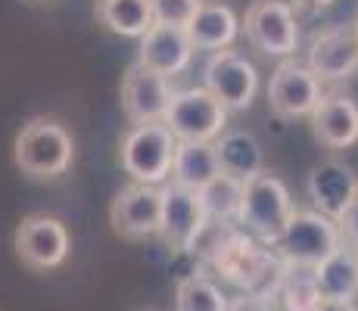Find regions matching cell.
Instances as JSON below:
<instances>
[{"label":"cell","instance_id":"21","mask_svg":"<svg viewBox=\"0 0 358 311\" xmlns=\"http://www.w3.org/2000/svg\"><path fill=\"white\" fill-rule=\"evenodd\" d=\"M218 150V162H222V171L231 178H240V181H250L265 171V156H262V143L250 131H224L215 140Z\"/></svg>","mask_w":358,"mask_h":311},{"label":"cell","instance_id":"25","mask_svg":"<svg viewBox=\"0 0 358 311\" xmlns=\"http://www.w3.org/2000/svg\"><path fill=\"white\" fill-rule=\"evenodd\" d=\"M199 199H203L209 218H215V221H237L240 218V205H243V181L222 171L215 181H209L203 190H199Z\"/></svg>","mask_w":358,"mask_h":311},{"label":"cell","instance_id":"7","mask_svg":"<svg viewBox=\"0 0 358 311\" xmlns=\"http://www.w3.org/2000/svg\"><path fill=\"white\" fill-rule=\"evenodd\" d=\"M165 124L178 140H212L224 134L228 128V109L222 100H215L206 87H187V91H175V100L169 106Z\"/></svg>","mask_w":358,"mask_h":311},{"label":"cell","instance_id":"30","mask_svg":"<svg viewBox=\"0 0 358 311\" xmlns=\"http://www.w3.org/2000/svg\"><path fill=\"white\" fill-rule=\"evenodd\" d=\"M334 0H296V6L299 10H324V6H330Z\"/></svg>","mask_w":358,"mask_h":311},{"label":"cell","instance_id":"23","mask_svg":"<svg viewBox=\"0 0 358 311\" xmlns=\"http://www.w3.org/2000/svg\"><path fill=\"white\" fill-rule=\"evenodd\" d=\"M274 296L284 302L287 311H315L321 305V289L315 283L312 268H299V265L284 268V277H280Z\"/></svg>","mask_w":358,"mask_h":311},{"label":"cell","instance_id":"19","mask_svg":"<svg viewBox=\"0 0 358 311\" xmlns=\"http://www.w3.org/2000/svg\"><path fill=\"white\" fill-rule=\"evenodd\" d=\"M222 175L218 150L212 140H178L175 162H171V184L203 190L209 181Z\"/></svg>","mask_w":358,"mask_h":311},{"label":"cell","instance_id":"24","mask_svg":"<svg viewBox=\"0 0 358 311\" xmlns=\"http://www.w3.org/2000/svg\"><path fill=\"white\" fill-rule=\"evenodd\" d=\"M231 302L206 274H190L178 280L175 289V311H228Z\"/></svg>","mask_w":358,"mask_h":311},{"label":"cell","instance_id":"1","mask_svg":"<svg viewBox=\"0 0 358 311\" xmlns=\"http://www.w3.org/2000/svg\"><path fill=\"white\" fill-rule=\"evenodd\" d=\"M212 265L234 287L246 289L252 296H265V299H271L278 293V283L287 268L278 252L259 246L246 233H234V231L224 233L218 249L212 252Z\"/></svg>","mask_w":358,"mask_h":311},{"label":"cell","instance_id":"31","mask_svg":"<svg viewBox=\"0 0 358 311\" xmlns=\"http://www.w3.org/2000/svg\"><path fill=\"white\" fill-rule=\"evenodd\" d=\"M355 31H358V19H355Z\"/></svg>","mask_w":358,"mask_h":311},{"label":"cell","instance_id":"11","mask_svg":"<svg viewBox=\"0 0 358 311\" xmlns=\"http://www.w3.org/2000/svg\"><path fill=\"white\" fill-rule=\"evenodd\" d=\"M324 100L321 94V78L308 66L296 59H284L271 75L268 85V106L280 119H312L318 103Z\"/></svg>","mask_w":358,"mask_h":311},{"label":"cell","instance_id":"9","mask_svg":"<svg viewBox=\"0 0 358 311\" xmlns=\"http://www.w3.org/2000/svg\"><path fill=\"white\" fill-rule=\"evenodd\" d=\"M206 224H209V212H206L199 190L181 184H162V243L171 252H194L196 240L203 237Z\"/></svg>","mask_w":358,"mask_h":311},{"label":"cell","instance_id":"28","mask_svg":"<svg viewBox=\"0 0 358 311\" xmlns=\"http://www.w3.org/2000/svg\"><path fill=\"white\" fill-rule=\"evenodd\" d=\"M228 311H274L271 299H265V296H252V293H243L240 299L231 302Z\"/></svg>","mask_w":358,"mask_h":311},{"label":"cell","instance_id":"26","mask_svg":"<svg viewBox=\"0 0 358 311\" xmlns=\"http://www.w3.org/2000/svg\"><path fill=\"white\" fill-rule=\"evenodd\" d=\"M153 3V19L162 25H184L187 29L190 19L196 16L203 0H150Z\"/></svg>","mask_w":358,"mask_h":311},{"label":"cell","instance_id":"20","mask_svg":"<svg viewBox=\"0 0 358 311\" xmlns=\"http://www.w3.org/2000/svg\"><path fill=\"white\" fill-rule=\"evenodd\" d=\"M312 274L321 289V299L352 302L358 296V249H336L330 259H324L318 268H312Z\"/></svg>","mask_w":358,"mask_h":311},{"label":"cell","instance_id":"15","mask_svg":"<svg viewBox=\"0 0 358 311\" xmlns=\"http://www.w3.org/2000/svg\"><path fill=\"white\" fill-rule=\"evenodd\" d=\"M308 199L318 212H324L327 218L340 221L343 212L352 205V199L358 196V175L349 168L346 162H336V159H324L308 171L306 181Z\"/></svg>","mask_w":358,"mask_h":311},{"label":"cell","instance_id":"18","mask_svg":"<svg viewBox=\"0 0 358 311\" xmlns=\"http://www.w3.org/2000/svg\"><path fill=\"white\" fill-rule=\"evenodd\" d=\"M187 34L194 41V50H228L240 34V22L234 16V10L228 3H218V0H203L196 10V16L190 19Z\"/></svg>","mask_w":358,"mask_h":311},{"label":"cell","instance_id":"8","mask_svg":"<svg viewBox=\"0 0 358 311\" xmlns=\"http://www.w3.org/2000/svg\"><path fill=\"white\" fill-rule=\"evenodd\" d=\"M203 78H206V91L215 100H222V106L228 113H243L256 100V91H259L256 66L243 53L231 50V47L212 53L203 68Z\"/></svg>","mask_w":358,"mask_h":311},{"label":"cell","instance_id":"22","mask_svg":"<svg viewBox=\"0 0 358 311\" xmlns=\"http://www.w3.org/2000/svg\"><path fill=\"white\" fill-rule=\"evenodd\" d=\"M94 16L106 31L122 38H143L156 25L150 0H97Z\"/></svg>","mask_w":358,"mask_h":311},{"label":"cell","instance_id":"14","mask_svg":"<svg viewBox=\"0 0 358 311\" xmlns=\"http://www.w3.org/2000/svg\"><path fill=\"white\" fill-rule=\"evenodd\" d=\"M308 68L321 81H346L358 72V31L355 25H330L318 31L308 47Z\"/></svg>","mask_w":358,"mask_h":311},{"label":"cell","instance_id":"6","mask_svg":"<svg viewBox=\"0 0 358 311\" xmlns=\"http://www.w3.org/2000/svg\"><path fill=\"white\" fill-rule=\"evenodd\" d=\"M243 31L250 44L265 57L290 59L299 44L296 6L287 0H252L243 16Z\"/></svg>","mask_w":358,"mask_h":311},{"label":"cell","instance_id":"2","mask_svg":"<svg viewBox=\"0 0 358 311\" xmlns=\"http://www.w3.org/2000/svg\"><path fill=\"white\" fill-rule=\"evenodd\" d=\"M72 159H75L72 134L57 119H44V115L25 122L22 131L16 134V143H13L16 168L29 178H38V181H50V178L66 175Z\"/></svg>","mask_w":358,"mask_h":311},{"label":"cell","instance_id":"3","mask_svg":"<svg viewBox=\"0 0 358 311\" xmlns=\"http://www.w3.org/2000/svg\"><path fill=\"white\" fill-rule=\"evenodd\" d=\"M178 137L165 122L131 124L119 143V165L125 175L137 184L162 187L171 178V162H175Z\"/></svg>","mask_w":358,"mask_h":311},{"label":"cell","instance_id":"16","mask_svg":"<svg viewBox=\"0 0 358 311\" xmlns=\"http://www.w3.org/2000/svg\"><path fill=\"white\" fill-rule=\"evenodd\" d=\"M194 59V41L184 25H162L156 22L153 29L141 38V47H137V62L156 68V72L169 75H181L184 68Z\"/></svg>","mask_w":358,"mask_h":311},{"label":"cell","instance_id":"29","mask_svg":"<svg viewBox=\"0 0 358 311\" xmlns=\"http://www.w3.org/2000/svg\"><path fill=\"white\" fill-rule=\"evenodd\" d=\"M315 311H358L355 302H336V299H321V305Z\"/></svg>","mask_w":358,"mask_h":311},{"label":"cell","instance_id":"4","mask_svg":"<svg viewBox=\"0 0 358 311\" xmlns=\"http://www.w3.org/2000/svg\"><path fill=\"white\" fill-rule=\"evenodd\" d=\"M280 255L284 265L299 268H318L324 259L343 249V231L334 218H327L318 209H296L287 221L284 233L271 246Z\"/></svg>","mask_w":358,"mask_h":311},{"label":"cell","instance_id":"27","mask_svg":"<svg viewBox=\"0 0 358 311\" xmlns=\"http://www.w3.org/2000/svg\"><path fill=\"white\" fill-rule=\"evenodd\" d=\"M336 224H340V231H343V237H346V243L358 249V196L352 199V205L343 212V218L336 221Z\"/></svg>","mask_w":358,"mask_h":311},{"label":"cell","instance_id":"17","mask_svg":"<svg viewBox=\"0 0 358 311\" xmlns=\"http://www.w3.org/2000/svg\"><path fill=\"white\" fill-rule=\"evenodd\" d=\"M312 134L327 150H349L358 143V103L346 94H324L312 113Z\"/></svg>","mask_w":358,"mask_h":311},{"label":"cell","instance_id":"12","mask_svg":"<svg viewBox=\"0 0 358 311\" xmlns=\"http://www.w3.org/2000/svg\"><path fill=\"white\" fill-rule=\"evenodd\" d=\"M171 100H175V91H171L169 75L143 62H131L128 72L122 75V109L131 124L165 122Z\"/></svg>","mask_w":358,"mask_h":311},{"label":"cell","instance_id":"10","mask_svg":"<svg viewBox=\"0 0 358 311\" xmlns=\"http://www.w3.org/2000/svg\"><path fill=\"white\" fill-rule=\"evenodd\" d=\"M109 224L122 240L159 237L162 231V187L131 181L109 205Z\"/></svg>","mask_w":358,"mask_h":311},{"label":"cell","instance_id":"5","mask_svg":"<svg viewBox=\"0 0 358 311\" xmlns=\"http://www.w3.org/2000/svg\"><path fill=\"white\" fill-rule=\"evenodd\" d=\"M293 199L287 184L271 171L250 178L243 184V205H240V224L252 231L262 243L274 246L278 237L284 233L287 221L293 218Z\"/></svg>","mask_w":358,"mask_h":311},{"label":"cell","instance_id":"13","mask_svg":"<svg viewBox=\"0 0 358 311\" xmlns=\"http://www.w3.org/2000/svg\"><path fill=\"white\" fill-rule=\"evenodd\" d=\"M13 246H16L22 265H29L31 271H50V268H59L66 261L69 231L63 221L53 215H25L16 227Z\"/></svg>","mask_w":358,"mask_h":311}]
</instances>
